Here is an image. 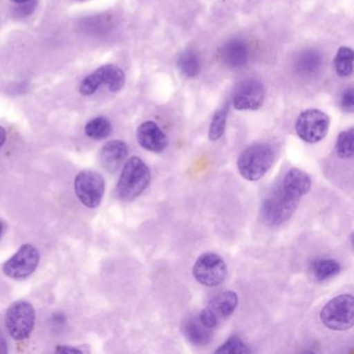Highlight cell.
Wrapping results in <instances>:
<instances>
[{"instance_id":"obj_28","label":"cell","mask_w":354,"mask_h":354,"mask_svg":"<svg viewBox=\"0 0 354 354\" xmlns=\"http://www.w3.org/2000/svg\"><path fill=\"white\" fill-rule=\"evenodd\" d=\"M36 0H28L26 3H19V8L16 9V13L21 17H28L36 9Z\"/></svg>"},{"instance_id":"obj_34","label":"cell","mask_w":354,"mask_h":354,"mask_svg":"<svg viewBox=\"0 0 354 354\" xmlns=\"http://www.w3.org/2000/svg\"><path fill=\"white\" fill-rule=\"evenodd\" d=\"M77 1H82V0H77Z\"/></svg>"},{"instance_id":"obj_1","label":"cell","mask_w":354,"mask_h":354,"mask_svg":"<svg viewBox=\"0 0 354 354\" xmlns=\"http://www.w3.org/2000/svg\"><path fill=\"white\" fill-rule=\"evenodd\" d=\"M275 160V152L268 144L257 142L244 149L237 159L240 175L248 181H258L266 175Z\"/></svg>"},{"instance_id":"obj_12","label":"cell","mask_w":354,"mask_h":354,"mask_svg":"<svg viewBox=\"0 0 354 354\" xmlns=\"http://www.w3.org/2000/svg\"><path fill=\"white\" fill-rule=\"evenodd\" d=\"M136 138L140 147L153 153L162 152L169 145L167 134L152 121L145 122L138 127Z\"/></svg>"},{"instance_id":"obj_15","label":"cell","mask_w":354,"mask_h":354,"mask_svg":"<svg viewBox=\"0 0 354 354\" xmlns=\"http://www.w3.org/2000/svg\"><path fill=\"white\" fill-rule=\"evenodd\" d=\"M250 57L248 45L239 39L229 41L221 50V61L230 67L239 68L245 65Z\"/></svg>"},{"instance_id":"obj_24","label":"cell","mask_w":354,"mask_h":354,"mask_svg":"<svg viewBox=\"0 0 354 354\" xmlns=\"http://www.w3.org/2000/svg\"><path fill=\"white\" fill-rule=\"evenodd\" d=\"M321 64H322V59L319 53H315V51H308L299 57L297 67L302 73H313L319 69Z\"/></svg>"},{"instance_id":"obj_26","label":"cell","mask_w":354,"mask_h":354,"mask_svg":"<svg viewBox=\"0 0 354 354\" xmlns=\"http://www.w3.org/2000/svg\"><path fill=\"white\" fill-rule=\"evenodd\" d=\"M198 319H200L201 323H202L204 326L208 327V328L210 329L215 328L219 322L218 317L209 308L201 310Z\"/></svg>"},{"instance_id":"obj_16","label":"cell","mask_w":354,"mask_h":354,"mask_svg":"<svg viewBox=\"0 0 354 354\" xmlns=\"http://www.w3.org/2000/svg\"><path fill=\"white\" fill-rule=\"evenodd\" d=\"M238 295L234 291H225L213 298L208 308L219 318H227L235 312Z\"/></svg>"},{"instance_id":"obj_7","label":"cell","mask_w":354,"mask_h":354,"mask_svg":"<svg viewBox=\"0 0 354 354\" xmlns=\"http://www.w3.org/2000/svg\"><path fill=\"white\" fill-rule=\"evenodd\" d=\"M123 70L115 65H105L86 76L80 84V91L84 96H92L102 86H106L113 93L119 92L125 84Z\"/></svg>"},{"instance_id":"obj_11","label":"cell","mask_w":354,"mask_h":354,"mask_svg":"<svg viewBox=\"0 0 354 354\" xmlns=\"http://www.w3.org/2000/svg\"><path fill=\"white\" fill-rule=\"evenodd\" d=\"M265 99L263 84L256 80H248L237 86L234 94L233 105L237 111H258Z\"/></svg>"},{"instance_id":"obj_23","label":"cell","mask_w":354,"mask_h":354,"mask_svg":"<svg viewBox=\"0 0 354 354\" xmlns=\"http://www.w3.org/2000/svg\"><path fill=\"white\" fill-rule=\"evenodd\" d=\"M227 109H219L213 115L211 121L210 128H209V138L212 142L221 140L225 131L227 126Z\"/></svg>"},{"instance_id":"obj_8","label":"cell","mask_w":354,"mask_h":354,"mask_svg":"<svg viewBox=\"0 0 354 354\" xmlns=\"http://www.w3.org/2000/svg\"><path fill=\"white\" fill-rule=\"evenodd\" d=\"M192 274L201 285L216 287L221 285L227 277V264L219 254L205 252L194 263Z\"/></svg>"},{"instance_id":"obj_22","label":"cell","mask_w":354,"mask_h":354,"mask_svg":"<svg viewBox=\"0 0 354 354\" xmlns=\"http://www.w3.org/2000/svg\"><path fill=\"white\" fill-rule=\"evenodd\" d=\"M353 128H350L339 134L337 142H335V153L339 158L350 159L353 157Z\"/></svg>"},{"instance_id":"obj_18","label":"cell","mask_w":354,"mask_h":354,"mask_svg":"<svg viewBox=\"0 0 354 354\" xmlns=\"http://www.w3.org/2000/svg\"><path fill=\"white\" fill-rule=\"evenodd\" d=\"M341 266L339 262L333 259H319L310 264V272L319 281H327L339 274Z\"/></svg>"},{"instance_id":"obj_5","label":"cell","mask_w":354,"mask_h":354,"mask_svg":"<svg viewBox=\"0 0 354 354\" xmlns=\"http://www.w3.org/2000/svg\"><path fill=\"white\" fill-rule=\"evenodd\" d=\"M36 320L34 306L30 302L19 300L14 302L7 310L6 325L14 339L24 341L32 333Z\"/></svg>"},{"instance_id":"obj_10","label":"cell","mask_w":354,"mask_h":354,"mask_svg":"<svg viewBox=\"0 0 354 354\" xmlns=\"http://www.w3.org/2000/svg\"><path fill=\"white\" fill-rule=\"evenodd\" d=\"M40 262V252L32 244H24L3 264V271L11 279H21L30 277Z\"/></svg>"},{"instance_id":"obj_29","label":"cell","mask_w":354,"mask_h":354,"mask_svg":"<svg viewBox=\"0 0 354 354\" xmlns=\"http://www.w3.org/2000/svg\"><path fill=\"white\" fill-rule=\"evenodd\" d=\"M57 352L59 353H82V351L77 348L67 347V346H59Z\"/></svg>"},{"instance_id":"obj_20","label":"cell","mask_w":354,"mask_h":354,"mask_svg":"<svg viewBox=\"0 0 354 354\" xmlns=\"http://www.w3.org/2000/svg\"><path fill=\"white\" fill-rule=\"evenodd\" d=\"M86 136L92 140H101L109 138L113 131L111 121L104 117L95 118L91 120L84 128Z\"/></svg>"},{"instance_id":"obj_19","label":"cell","mask_w":354,"mask_h":354,"mask_svg":"<svg viewBox=\"0 0 354 354\" xmlns=\"http://www.w3.org/2000/svg\"><path fill=\"white\" fill-rule=\"evenodd\" d=\"M353 51L348 47H341L335 57V73L339 77H349L353 72Z\"/></svg>"},{"instance_id":"obj_33","label":"cell","mask_w":354,"mask_h":354,"mask_svg":"<svg viewBox=\"0 0 354 354\" xmlns=\"http://www.w3.org/2000/svg\"><path fill=\"white\" fill-rule=\"evenodd\" d=\"M3 223H1V221H0V237H1V235H3Z\"/></svg>"},{"instance_id":"obj_4","label":"cell","mask_w":354,"mask_h":354,"mask_svg":"<svg viewBox=\"0 0 354 354\" xmlns=\"http://www.w3.org/2000/svg\"><path fill=\"white\" fill-rule=\"evenodd\" d=\"M321 322L335 331L348 330L354 324V297L341 294L329 300L320 312Z\"/></svg>"},{"instance_id":"obj_31","label":"cell","mask_w":354,"mask_h":354,"mask_svg":"<svg viewBox=\"0 0 354 354\" xmlns=\"http://www.w3.org/2000/svg\"><path fill=\"white\" fill-rule=\"evenodd\" d=\"M7 349H6V342L5 339H3V337L0 335V352H6Z\"/></svg>"},{"instance_id":"obj_2","label":"cell","mask_w":354,"mask_h":354,"mask_svg":"<svg viewBox=\"0 0 354 354\" xmlns=\"http://www.w3.org/2000/svg\"><path fill=\"white\" fill-rule=\"evenodd\" d=\"M151 171L148 165L133 156L124 165L117 185V194L122 201H132L138 198L150 185Z\"/></svg>"},{"instance_id":"obj_32","label":"cell","mask_w":354,"mask_h":354,"mask_svg":"<svg viewBox=\"0 0 354 354\" xmlns=\"http://www.w3.org/2000/svg\"><path fill=\"white\" fill-rule=\"evenodd\" d=\"M12 1H14V3H18V5H19V3H26V1H28V0H12Z\"/></svg>"},{"instance_id":"obj_30","label":"cell","mask_w":354,"mask_h":354,"mask_svg":"<svg viewBox=\"0 0 354 354\" xmlns=\"http://www.w3.org/2000/svg\"><path fill=\"white\" fill-rule=\"evenodd\" d=\"M6 140H7V131H6L5 128L0 126V149L3 148Z\"/></svg>"},{"instance_id":"obj_27","label":"cell","mask_w":354,"mask_h":354,"mask_svg":"<svg viewBox=\"0 0 354 354\" xmlns=\"http://www.w3.org/2000/svg\"><path fill=\"white\" fill-rule=\"evenodd\" d=\"M341 107L345 113H353L354 111V91L349 88L343 93L341 98Z\"/></svg>"},{"instance_id":"obj_21","label":"cell","mask_w":354,"mask_h":354,"mask_svg":"<svg viewBox=\"0 0 354 354\" xmlns=\"http://www.w3.org/2000/svg\"><path fill=\"white\" fill-rule=\"evenodd\" d=\"M178 68L186 77H196L202 70L200 57L194 51H186L178 59Z\"/></svg>"},{"instance_id":"obj_6","label":"cell","mask_w":354,"mask_h":354,"mask_svg":"<svg viewBox=\"0 0 354 354\" xmlns=\"http://www.w3.org/2000/svg\"><path fill=\"white\" fill-rule=\"evenodd\" d=\"M330 120L319 109H306L298 115L295 123L296 133L304 142L316 144L328 133Z\"/></svg>"},{"instance_id":"obj_17","label":"cell","mask_w":354,"mask_h":354,"mask_svg":"<svg viewBox=\"0 0 354 354\" xmlns=\"http://www.w3.org/2000/svg\"><path fill=\"white\" fill-rule=\"evenodd\" d=\"M183 333L185 337L196 346H205L212 339L210 328L204 326L201 321L189 319L183 325Z\"/></svg>"},{"instance_id":"obj_13","label":"cell","mask_w":354,"mask_h":354,"mask_svg":"<svg viewBox=\"0 0 354 354\" xmlns=\"http://www.w3.org/2000/svg\"><path fill=\"white\" fill-rule=\"evenodd\" d=\"M128 146L123 140H115L106 142L100 151V162L103 169L115 173L128 156Z\"/></svg>"},{"instance_id":"obj_3","label":"cell","mask_w":354,"mask_h":354,"mask_svg":"<svg viewBox=\"0 0 354 354\" xmlns=\"http://www.w3.org/2000/svg\"><path fill=\"white\" fill-rule=\"evenodd\" d=\"M301 198L290 194L281 186L265 198L261 208L263 221L270 227H279L291 218Z\"/></svg>"},{"instance_id":"obj_25","label":"cell","mask_w":354,"mask_h":354,"mask_svg":"<svg viewBox=\"0 0 354 354\" xmlns=\"http://www.w3.org/2000/svg\"><path fill=\"white\" fill-rule=\"evenodd\" d=\"M250 350L248 346L243 343L239 337H231L219 346L218 349L215 350V353H234V354H245L250 353Z\"/></svg>"},{"instance_id":"obj_14","label":"cell","mask_w":354,"mask_h":354,"mask_svg":"<svg viewBox=\"0 0 354 354\" xmlns=\"http://www.w3.org/2000/svg\"><path fill=\"white\" fill-rule=\"evenodd\" d=\"M281 186L290 194L301 198L310 192L312 180L306 171L292 167L286 173Z\"/></svg>"},{"instance_id":"obj_9","label":"cell","mask_w":354,"mask_h":354,"mask_svg":"<svg viewBox=\"0 0 354 354\" xmlns=\"http://www.w3.org/2000/svg\"><path fill=\"white\" fill-rule=\"evenodd\" d=\"M104 178L95 171H82L75 178V192L84 206L96 208L102 202Z\"/></svg>"}]
</instances>
